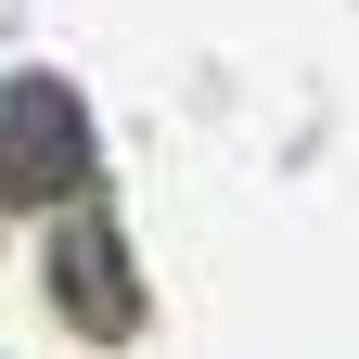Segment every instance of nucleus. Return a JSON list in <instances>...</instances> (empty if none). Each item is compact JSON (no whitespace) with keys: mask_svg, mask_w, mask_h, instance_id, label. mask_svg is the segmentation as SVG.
Returning a JSON list of instances; mask_svg holds the SVG:
<instances>
[{"mask_svg":"<svg viewBox=\"0 0 359 359\" xmlns=\"http://www.w3.org/2000/svg\"><path fill=\"white\" fill-rule=\"evenodd\" d=\"M65 295H77V321H128V283H116V244L103 231H65Z\"/></svg>","mask_w":359,"mask_h":359,"instance_id":"f03ea898","label":"nucleus"},{"mask_svg":"<svg viewBox=\"0 0 359 359\" xmlns=\"http://www.w3.org/2000/svg\"><path fill=\"white\" fill-rule=\"evenodd\" d=\"M0 193H13V205L90 193V116H77L65 77H13V90H0Z\"/></svg>","mask_w":359,"mask_h":359,"instance_id":"f257e3e1","label":"nucleus"}]
</instances>
